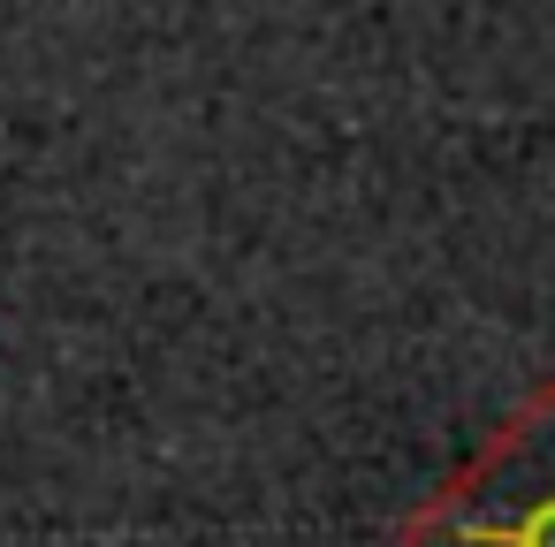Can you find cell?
I'll return each instance as SVG.
<instances>
[{
  "mask_svg": "<svg viewBox=\"0 0 555 547\" xmlns=\"http://www.w3.org/2000/svg\"><path fill=\"white\" fill-rule=\"evenodd\" d=\"M403 547H555V388H540L464 479L403 524Z\"/></svg>",
  "mask_w": 555,
  "mask_h": 547,
  "instance_id": "cell-1",
  "label": "cell"
}]
</instances>
